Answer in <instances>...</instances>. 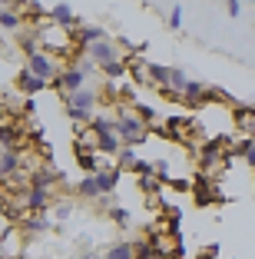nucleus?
<instances>
[{
  "instance_id": "obj_17",
  "label": "nucleus",
  "mask_w": 255,
  "mask_h": 259,
  "mask_svg": "<svg viewBox=\"0 0 255 259\" xmlns=\"http://www.w3.org/2000/svg\"><path fill=\"white\" fill-rule=\"evenodd\" d=\"M73 193H76V196H80V199H96V203H99V199H103V190H99V186H96V180H93V176H83L80 183L73 186Z\"/></svg>"
},
{
  "instance_id": "obj_9",
  "label": "nucleus",
  "mask_w": 255,
  "mask_h": 259,
  "mask_svg": "<svg viewBox=\"0 0 255 259\" xmlns=\"http://www.w3.org/2000/svg\"><path fill=\"white\" fill-rule=\"evenodd\" d=\"M50 20L57 23L60 30H67V33H73L76 27H83V17H76L70 4H57V7H50Z\"/></svg>"
},
{
  "instance_id": "obj_11",
  "label": "nucleus",
  "mask_w": 255,
  "mask_h": 259,
  "mask_svg": "<svg viewBox=\"0 0 255 259\" xmlns=\"http://www.w3.org/2000/svg\"><path fill=\"white\" fill-rule=\"evenodd\" d=\"M93 180H96V186L103 190V196H113V190H116V186H120V180H123V169L103 166V169H96V173H93Z\"/></svg>"
},
{
  "instance_id": "obj_33",
  "label": "nucleus",
  "mask_w": 255,
  "mask_h": 259,
  "mask_svg": "<svg viewBox=\"0 0 255 259\" xmlns=\"http://www.w3.org/2000/svg\"><path fill=\"white\" fill-rule=\"evenodd\" d=\"M80 259H103V256H99V252H93V249H90V252H83Z\"/></svg>"
},
{
  "instance_id": "obj_20",
  "label": "nucleus",
  "mask_w": 255,
  "mask_h": 259,
  "mask_svg": "<svg viewBox=\"0 0 255 259\" xmlns=\"http://www.w3.org/2000/svg\"><path fill=\"white\" fill-rule=\"evenodd\" d=\"M76 163H80V169H83L86 176H93L96 169H103V166H99L96 150H76Z\"/></svg>"
},
{
  "instance_id": "obj_16",
  "label": "nucleus",
  "mask_w": 255,
  "mask_h": 259,
  "mask_svg": "<svg viewBox=\"0 0 255 259\" xmlns=\"http://www.w3.org/2000/svg\"><path fill=\"white\" fill-rule=\"evenodd\" d=\"M209 90H212V87L199 83V80H189V87L182 90V100H186L189 107H199V103H206V100H209Z\"/></svg>"
},
{
  "instance_id": "obj_7",
  "label": "nucleus",
  "mask_w": 255,
  "mask_h": 259,
  "mask_svg": "<svg viewBox=\"0 0 255 259\" xmlns=\"http://www.w3.org/2000/svg\"><path fill=\"white\" fill-rule=\"evenodd\" d=\"M192 196H195V203H199V206H209V203H216V199H222V193H219V186L212 183L209 173H195Z\"/></svg>"
},
{
  "instance_id": "obj_29",
  "label": "nucleus",
  "mask_w": 255,
  "mask_h": 259,
  "mask_svg": "<svg viewBox=\"0 0 255 259\" xmlns=\"http://www.w3.org/2000/svg\"><path fill=\"white\" fill-rule=\"evenodd\" d=\"M156 180H159V183H173V176H169V163H166V160H156Z\"/></svg>"
},
{
  "instance_id": "obj_36",
  "label": "nucleus",
  "mask_w": 255,
  "mask_h": 259,
  "mask_svg": "<svg viewBox=\"0 0 255 259\" xmlns=\"http://www.w3.org/2000/svg\"><path fill=\"white\" fill-rule=\"evenodd\" d=\"M252 173H255V163H252Z\"/></svg>"
},
{
  "instance_id": "obj_30",
  "label": "nucleus",
  "mask_w": 255,
  "mask_h": 259,
  "mask_svg": "<svg viewBox=\"0 0 255 259\" xmlns=\"http://www.w3.org/2000/svg\"><path fill=\"white\" fill-rule=\"evenodd\" d=\"M159 97H163V100H169V103H179V100H182V93H179V90H173V87H163V90H159Z\"/></svg>"
},
{
  "instance_id": "obj_12",
  "label": "nucleus",
  "mask_w": 255,
  "mask_h": 259,
  "mask_svg": "<svg viewBox=\"0 0 255 259\" xmlns=\"http://www.w3.org/2000/svg\"><path fill=\"white\" fill-rule=\"evenodd\" d=\"M14 120H17V116H14ZM14 120H4V123H0V153L23 150V146H20V126H17Z\"/></svg>"
},
{
  "instance_id": "obj_28",
  "label": "nucleus",
  "mask_w": 255,
  "mask_h": 259,
  "mask_svg": "<svg viewBox=\"0 0 255 259\" xmlns=\"http://www.w3.org/2000/svg\"><path fill=\"white\" fill-rule=\"evenodd\" d=\"M166 23H169L173 30H179V27H182V7H179V4H176V7L166 14Z\"/></svg>"
},
{
  "instance_id": "obj_19",
  "label": "nucleus",
  "mask_w": 255,
  "mask_h": 259,
  "mask_svg": "<svg viewBox=\"0 0 255 259\" xmlns=\"http://www.w3.org/2000/svg\"><path fill=\"white\" fill-rule=\"evenodd\" d=\"M136 163H139V153H136V146H123V150L116 153V169H123V173H133Z\"/></svg>"
},
{
  "instance_id": "obj_15",
  "label": "nucleus",
  "mask_w": 255,
  "mask_h": 259,
  "mask_svg": "<svg viewBox=\"0 0 255 259\" xmlns=\"http://www.w3.org/2000/svg\"><path fill=\"white\" fill-rule=\"evenodd\" d=\"M169 70L166 63H146V83H152L156 90H163V87H169Z\"/></svg>"
},
{
  "instance_id": "obj_13",
  "label": "nucleus",
  "mask_w": 255,
  "mask_h": 259,
  "mask_svg": "<svg viewBox=\"0 0 255 259\" xmlns=\"http://www.w3.org/2000/svg\"><path fill=\"white\" fill-rule=\"evenodd\" d=\"M53 226H57V223H53L50 216H23L20 220V229L27 233V236H43V233H50Z\"/></svg>"
},
{
  "instance_id": "obj_34",
  "label": "nucleus",
  "mask_w": 255,
  "mask_h": 259,
  "mask_svg": "<svg viewBox=\"0 0 255 259\" xmlns=\"http://www.w3.org/2000/svg\"><path fill=\"white\" fill-rule=\"evenodd\" d=\"M4 10H7V4H0V14H4Z\"/></svg>"
},
{
  "instance_id": "obj_2",
  "label": "nucleus",
  "mask_w": 255,
  "mask_h": 259,
  "mask_svg": "<svg viewBox=\"0 0 255 259\" xmlns=\"http://www.w3.org/2000/svg\"><path fill=\"white\" fill-rule=\"evenodd\" d=\"M63 67H67V63H63L60 57H53L50 50H40L37 57L27 60V70H30L33 76H40V80H46V83H57V76L63 73Z\"/></svg>"
},
{
  "instance_id": "obj_18",
  "label": "nucleus",
  "mask_w": 255,
  "mask_h": 259,
  "mask_svg": "<svg viewBox=\"0 0 255 259\" xmlns=\"http://www.w3.org/2000/svg\"><path fill=\"white\" fill-rule=\"evenodd\" d=\"M0 27H4V30H10V33L20 30V27H23V14H20V7L7 4V10L0 14Z\"/></svg>"
},
{
  "instance_id": "obj_25",
  "label": "nucleus",
  "mask_w": 255,
  "mask_h": 259,
  "mask_svg": "<svg viewBox=\"0 0 255 259\" xmlns=\"http://www.w3.org/2000/svg\"><path fill=\"white\" fill-rule=\"evenodd\" d=\"M139 190H143L149 199H159V180L156 176H143V180H139Z\"/></svg>"
},
{
  "instance_id": "obj_21",
  "label": "nucleus",
  "mask_w": 255,
  "mask_h": 259,
  "mask_svg": "<svg viewBox=\"0 0 255 259\" xmlns=\"http://www.w3.org/2000/svg\"><path fill=\"white\" fill-rule=\"evenodd\" d=\"M103 259H136V249L129 239H120V243H113L110 249L103 252Z\"/></svg>"
},
{
  "instance_id": "obj_4",
  "label": "nucleus",
  "mask_w": 255,
  "mask_h": 259,
  "mask_svg": "<svg viewBox=\"0 0 255 259\" xmlns=\"http://www.w3.org/2000/svg\"><path fill=\"white\" fill-rule=\"evenodd\" d=\"M53 190H37V186H27L23 193V209L27 216H46V209H53Z\"/></svg>"
},
{
  "instance_id": "obj_1",
  "label": "nucleus",
  "mask_w": 255,
  "mask_h": 259,
  "mask_svg": "<svg viewBox=\"0 0 255 259\" xmlns=\"http://www.w3.org/2000/svg\"><path fill=\"white\" fill-rule=\"evenodd\" d=\"M116 137H120L123 146H139L146 137H149V126L139 120L136 110L120 107V113H116Z\"/></svg>"
},
{
  "instance_id": "obj_26",
  "label": "nucleus",
  "mask_w": 255,
  "mask_h": 259,
  "mask_svg": "<svg viewBox=\"0 0 255 259\" xmlns=\"http://www.w3.org/2000/svg\"><path fill=\"white\" fill-rule=\"evenodd\" d=\"M73 216V203H53V223H63Z\"/></svg>"
},
{
  "instance_id": "obj_6",
  "label": "nucleus",
  "mask_w": 255,
  "mask_h": 259,
  "mask_svg": "<svg viewBox=\"0 0 255 259\" xmlns=\"http://www.w3.org/2000/svg\"><path fill=\"white\" fill-rule=\"evenodd\" d=\"M83 57H86V60H90L93 63V67H106V63H113V60H120V47H116V40H99V44H93L90 47V50H86V54H83Z\"/></svg>"
},
{
  "instance_id": "obj_10",
  "label": "nucleus",
  "mask_w": 255,
  "mask_h": 259,
  "mask_svg": "<svg viewBox=\"0 0 255 259\" xmlns=\"http://www.w3.org/2000/svg\"><path fill=\"white\" fill-rule=\"evenodd\" d=\"M46 87H50L46 80H40V76H33V73H30L27 67H20V73H17V90H20V93H27V100H33L37 93H43Z\"/></svg>"
},
{
  "instance_id": "obj_23",
  "label": "nucleus",
  "mask_w": 255,
  "mask_h": 259,
  "mask_svg": "<svg viewBox=\"0 0 255 259\" xmlns=\"http://www.w3.org/2000/svg\"><path fill=\"white\" fill-rule=\"evenodd\" d=\"M169 87H173V90H186V87H189V76H186V70H182V67H173V70H169Z\"/></svg>"
},
{
  "instance_id": "obj_3",
  "label": "nucleus",
  "mask_w": 255,
  "mask_h": 259,
  "mask_svg": "<svg viewBox=\"0 0 255 259\" xmlns=\"http://www.w3.org/2000/svg\"><path fill=\"white\" fill-rule=\"evenodd\" d=\"M86 70H80L76 67L73 60L67 63V67H63V73L57 76V83H53V90L60 93V97H67V93H76V90H83V87H86Z\"/></svg>"
},
{
  "instance_id": "obj_8",
  "label": "nucleus",
  "mask_w": 255,
  "mask_h": 259,
  "mask_svg": "<svg viewBox=\"0 0 255 259\" xmlns=\"http://www.w3.org/2000/svg\"><path fill=\"white\" fill-rule=\"evenodd\" d=\"M67 180V173H57L53 166H46V163H40V166L30 169V176H27V183L37 186V190H53L57 183H63Z\"/></svg>"
},
{
  "instance_id": "obj_31",
  "label": "nucleus",
  "mask_w": 255,
  "mask_h": 259,
  "mask_svg": "<svg viewBox=\"0 0 255 259\" xmlns=\"http://www.w3.org/2000/svg\"><path fill=\"white\" fill-rule=\"evenodd\" d=\"M225 14H229V17H239L242 14V4H239V0H229V4H225Z\"/></svg>"
},
{
  "instance_id": "obj_22",
  "label": "nucleus",
  "mask_w": 255,
  "mask_h": 259,
  "mask_svg": "<svg viewBox=\"0 0 255 259\" xmlns=\"http://www.w3.org/2000/svg\"><path fill=\"white\" fill-rule=\"evenodd\" d=\"M110 220L116 223L120 229H129V226H133V216H129V209H123V206H113V209H110Z\"/></svg>"
},
{
  "instance_id": "obj_5",
  "label": "nucleus",
  "mask_w": 255,
  "mask_h": 259,
  "mask_svg": "<svg viewBox=\"0 0 255 259\" xmlns=\"http://www.w3.org/2000/svg\"><path fill=\"white\" fill-rule=\"evenodd\" d=\"M63 100V107H70V110H83V113H93V110L99 107V93L93 90V87H83V90H76V93H67V97H60Z\"/></svg>"
},
{
  "instance_id": "obj_37",
  "label": "nucleus",
  "mask_w": 255,
  "mask_h": 259,
  "mask_svg": "<svg viewBox=\"0 0 255 259\" xmlns=\"http://www.w3.org/2000/svg\"><path fill=\"white\" fill-rule=\"evenodd\" d=\"M252 110H255V103H252Z\"/></svg>"
},
{
  "instance_id": "obj_27",
  "label": "nucleus",
  "mask_w": 255,
  "mask_h": 259,
  "mask_svg": "<svg viewBox=\"0 0 255 259\" xmlns=\"http://www.w3.org/2000/svg\"><path fill=\"white\" fill-rule=\"evenodd\" d=\"M136 176H139V180H143V176H156V163H149V160H139L136 163V169H133Z\"/></svg>"
},
{
  "instance_id": "obj_32",
  "label": "nucleus",
  "mask_w": 255,
  "mask_h": 259,
  "mask_svg": "<svg viewBox=\"0 0 255 259\" xmlns=\"http://www.w3.org/2000/svg\"><path fill=\"white\" fill-rule=\"evenodd\" d=\"M37 113V100H23V116H33Z\"/></svg>"
},
{
  "instance_id": "obj_35",
  "label": "nucleus",
  "mask_w": 255,
  "mask_h": 259,
  "mask_svg": "<svg viewBox=\"0 0 255 259\" xmlns=\"http://www.w3.org/2000/svg\"><path fill=\"white\" fill-rule=\"evenodd\" d=\"M17 259H30V256H23V252H20V256H17Z\"/></svg>"
},
{
  "instance_id": "obj_24",
  "label": "nucleus",
  "mask_w": 255,
  "mask_h": 259,
  "mask_svg": "<svg viewBox=\"0 0 255 259\" xmlns=\"http://www.w3.org/2000/svg\"><path fill=\"white\" fill-rule=\"evenodd\" d=\"M136 113H139V120H143L146 123V126H156V123H159V116H156V110H152V107H146V103H139V100H136Z\"/></svg>"
},
{
  "instance_id": "obj_14",
  "label": "nucleus",
  "mask_w": 255,
  "mask_h": 259,
  "mask_svg": "<svg viewBox=\"0 0 255 259\" xmlns=\"http://www.w3.org/2000/svg\"><path fill=\"white\" fill-rule=\"evenodd\" d=\"M20 169H23V156H20V150L0 153V180H10V176H17Z\"/></svg>"
}]
</instances>
